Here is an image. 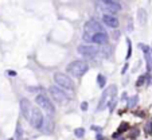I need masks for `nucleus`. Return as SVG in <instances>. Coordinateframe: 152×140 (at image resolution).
I'll list each match as a JSON object with an SVG mask.
<instances>
[{"label":"nucleus","instance_id":"2eb2a0df","mask_svg":"<svg viewBox=\"0 0 152 140\" xmlns=\"http://www.w3.org/2000/svg\"><path fill=\"white\" fill-rule=\"evenodd\" d=\"M139 49H141V51H143V53H144L145 55L149 54V53H151V50H152L151 47L147 46L145 43H139Z\"/></svg>","mask_w":152,"mask_h":140},{"label":"nucleus","instance_id":"6e6552de","mask_svg":"<svg viewBox=\"0 0 152 140\" xmlns=\"http://www.w3.org/2000/svg\"><path fill=\"white\" fill-rule=\"evenodd\" d=\"M32 108H34V106H32L31 102L28 101L27 98H22V100H20V112H22L24 119L28 120V121H30V119H31Z\"/></svg>","mask_w":152,"mask_h":140},{"label":"nucleus","instance_id":"dca6fc26","mask_svg":"<svg viewBox=\"0 0 152 140\" xmlns=\"http://www.w3.org/2000/svg\"><path fill=\"white\" fill-rule=\"evenodd\" d=\"M97 81H98L100 88H104V86H105V77H104L102 74H98L97 75Z\"/></svg>","mask_w":152,"mask_h":140},{"label":"nucleus","instance_id":"9d476101","mask_svg":"<svg viewBox=\"0 0 152 140\" xmlns=\"http://www.w3.org/2000/svg\"><path fill=\"white\" fill-rule=\"evenodd\" d=\"M85 32H88L90 35H94L97 32H104V30H102V26L98 23L97 20H89L85 24Z\"/></svg>","mask_w":152,"mask_h":140},{"label":"nucleus","instance_id":"f8f14e48","mask_svg":"<svg viewBox=\"0 0 152 140\" xmlns=\"http://www.w3.org/2000/svg\"><path fill=\"white\" fill-rule=\"evenodd\" d=\"M92 42L96 45H105L108 42V34L106 32H97L92 36Z\"/></svg>","mask_w":152,"mask_h":140},{"label":"nucleus","instance_id":"cd10ccee","mask_svg":"<svg viewBox=\"0 0 152 140\" xmlns=\"http://www.w3.org/2000/svg\"><path fill=\"white\" fill-rule=\"evenodd\" d=\"M143 80H144V77H140V78H139V81H137V86L143 84Z\"/></svg>","mask_w":152,"mask_h":140},{"label":"nucleus","instance_id":"7c9ffc66","mask_svg":"<svg viewBox=\"0 0 152 140\" xmlns=\"http://www.w3.org/2000/svg\"><path fill=\"white\" fill-rule=\"evenodd\" d=\"M151 51H152V50H151Z\"/></svg>","mask_w":152,"mask_h":140},{"label":"nucleus","instance_id":"c756f323","mask_svg":"<svg viewBox=\"0 0 152 140\" xmlns=\"http://www.w3.org/2000/svg\"><path fill=\"white\" fill-rule=\"evenodd\" d=\"M120 140H124V139H120Z\"/></svg>","mask_w":152,"mask_h":140},{"label":"nucleus","instance_id":"a211bd4d","mask_svg":"<svg viewBox=\"0 0 152 140\" xmlns=\"http://www.w3.org/2000/svg\"><path fill=\"white\" fill-rule=\"evenodd\" d=\"M84 133H85V129H84V128H75L74 135L77 137H82V136H84Z\"/></svg>","mask_w":152,"mask_h":140},{"label":"nucleus","instance_id":"4468645a","mask_svg":"<svg viewBox=\"0 0 152 140\" xmlns=\"http://www.w3.org/2000/svg\"><path fill=\"white\" fill-rule=\"evenodd\" d=\"M53 128H54V124H53V121H51L50 117L45 119V123H43V127L40 131H43V132H51Z\"/></svg>","mask_w":152,"mask_h":140},{"label":"nucleus","instance_id":"aec40b11","mask_svg":"<svg viewBox=\"0 0 152 140\" xmlns=\"http://www.w3.org/2000/svg\"><path fill=\"white\" fill-rule=\"evenodd\" d=\"M145 57H147V70H151L152 69V57H149V54H147Z\"/></svg>","mask_w":152,"mask_h":140},{"label":"nucleus","instance_id":"ddd939ff","mask_svg":"<svg viewBox=\"0 0 152 140\" xmlns=\"http://www.w3.org/2000/svg\"><path fill=\"white\" fill-rule=\"evenodd\" d=\"M137 22H139L140 26H145L147 24V12L143 8L137 10Z\"/></svg>","mask_w":152,"mask_h":140},{"label":"nucleus","instance_id":"423d86ee","mask_svg":"<svg viewBox=\"0 0 152 140\" xmlns=\"http://www.w3.org/2000/svg\"><path fill=\"white\" fill-rule=\"evenodd\" d=\"M43 123H45V117H43L40 109L38 108H32V113H31V119H30V124L36 129H42Z\"/></svg>","mask_w":152,"mask_h":140},{"label":"nucleus","instance_id":"f257e3e1","mask_svg":"<svg viewBox=\"0 0 152 140\" xmlns=\"http://www.w3.org/2000/svg\"><path fill=\"white\" fill-rule=\"evenodd\" d=\"M67 73L70 74L71 77L74 78H79L82 77L84 74L89 70V66L85 61H81V59H77V61H73L67 65Z\"/></svg>","mask_w":152,"mask_h":140},{"label":"nucleus","instance_id":"f03ea898","mask_svg":"<svg viewBox=\"0 0 152 140\" xmlns=\"http://www.w3.org/2000/svg\"><path fill=\"white\" fill-rule=\"evenodd\" d=\"M35 102L43 109V110H45V112L47 113V115H49V116H51V115L55 112L54 104H53V101H51L50 98L47 97L46 94H43V93L38 94V96L35 97Z\"/></svg>","mask_w":152,"mask_h":140},{"label":"nucleus","instance_id":"5701e85b","mask_svg":"<svg viewBox=\"0 0 152 140\" xmlns=\"http://www.w3.org/2000/svg\"><path fill=\"white\" fill-rule=\"evenodd\" d=\"M92 36L93 35L88 34V32H84V40H86V42H92Z\"/></svg>","mask_w":152,"mask_h":140},{"label":"nucleus","instance_id":"9b49d317","mask_svg":"<svg viewBox=\"0 0 152 140\" xmlns=\"http://www.w3.org/2000/svg\"><path fill=\"white\" fill-rule=\"evenodd\" d=\"M102 22H104L105 26H108V27H110V28L118 27V19L114 18V16H112V15H104L102 16Z\"/></svg>","mask_w":152,"mask_h":140},{"label":"nucleus","instance_id":"393cba45","mask_svg":"<svg viewBox=\"0 0 152 140\" xmlns=\"http://www.w3.org/2000/svg\"><path fill=\"white\" fill-rule=\"evenodd\" d=\"M104 54L108 55V57L110 55V47L109 46H105V49H104Z\"/></svg>","mask_w":152,"mask_h":140},{"label":"nucleus","instance_id":"20e7f679","mask_svg":"<svg viewBox=\"0 0 152 140\" xmlns=\"http://www.w3.org/2000/svg\"><path fill=\"white\" fill-rule=\"evenodd\" d=\"M49 93L51 94L53 100L57 101L58 104H65V102H67V100H69V96L66 94V92L63 89H61L59 86L51 85L50 88H49Z\"/></svg>","mask_w":152,"mask_h":140},{"label":"nucleus","instance_id":"39448f33","mask_svg":"<svg viewBox=\"0 0 152 140\" xmlns=\"http://www.w3.org/2000/svg\"><path fill=\"white\" fill-rule=\"evenodd\" d=\"M114 94H116V86H114V85L109 86V88H108V90H105V92L102 93L101 101H100V104H98V106H97L98 110H102V109L105 108V106L109 104V102L113 101Z\"/></svg>","mask_w":152,"mask_h":140},{"label":"nucleus","instance_id":"4be33fe9","mask_svg":"<svg viewBox=\"0 0 152 140\" xmlns=\"http://www.w3.org/2000/svg\"><path fill=\"white\" fill-rule=\"evenodd\" d=\"M128 127H129V125L127 124V123H123V124H121V127L118 128V131H117V133H120V135H121V132H123V131H125V129H128Z\"/></svg>","mask_w":152,"mask_h":140},{"label":"nucleus","instance_id":"6ab92c4d","mask_svg":"<svg viewBox=\"0 0 152 140\" xmlns=\"http://www.w3.org/2000/svg\"><path fill=\"white\" fill-rule=\"evenodd\" d=\"M127 43H128V53H127V59L131 58V55H132V43L129 39H127Z\"/></svg>","mask_w":152,"mask_h":140},{"label":"nucleus","instance_id":"412c9836","mask_svg":"<svg viewBox=\"0 0 152 140\" xmlns=\"http://www.w3.org/2000/svg\"><path fill=\"white\" fill-rule=\"evenodd\" d=\"M145 133L147 135H152V123H147L145 124Z\"/></svg>","mask_w":152,"mask_h":140},{"label":"nucleus","instance_id":"a878e982","mask_svg":"<svg viewBox=\"0 0 152 140\" xmlns=\"http://www.w3.org/2000/svg\"><path fill=\"white\" fill-rule=\"evenodd\" d=\"M88 108H89L88 102H82V104H81V109H82V110H88Z\"/></svg>","mask_w":152,"mask_h":140},{"label":"nucleus","instance_id":"c85d7f7f","mask_svg":"<svg viewBox=\"0 0 152 140\" xmlns=\"http://www.w3.org/2000/svg\"><path fill=\"white\" fill-rule=\"evenodd\" d=\"M118 136H120V133H117V132L113 133V137H118Z\"/></svg>","mask_w":152,"mask_h":140},{"label":"nucleus","instance_id":"b1692460","mask_svg":"<svg viewBox=\"0 0 152 140\" xmlns=\"http://www.w3.org/2000/svg\"><path fill=\"white\" fill-rule=\"evenodd\" d=\"M22 132H23V128H20V124H18V129H16V137H18V139H20Z\"/></svg>","mask_w":152,"mask_h":140},{"label":"nucleus","instance_id":"f3484780","mask_svg":"<svg viewBox=\"0 0 152 140\" xmlns=\"http://www.w3.org/2000/svg\"><path fill=\"white\" fill-rule=\"evenodd\" d=\"M136 104H137V96H133V97H131L128 100V106L129 108H133Z\"/></svg>","mask_w":152,"mask_h":140},{"label":"nucleus","instance_id":"1a4fd4ad","mask_svg":"<svg viewBox=\"0 0 152 140\" xmlns=\"http://www.w3.org/2000/svg\"><path fill=\"white\" fill-rule=\"evenodd\" d=\"M101 7L104 11H108V12H118L121 10V4L118 1H114V0H104L101 3Z\"/></svg>","mask_w":152,"mask_h":140},{"label":"nucleus","instance_id":"7ed1b4c3","mask_svg":"<svg viewBox=\"0 0 152 140\" xmlns=\"http://www.w3.org/2000/svg\"><path fill=\"white\" fill-rule=\"evenodd\" d=\"M54 81L61 89L69 90V92H73V90H74V84H73V81H71L67 75H65L63 73H55Z\"/></svg>","mask_w":152,"mask_h":140},{"label":"nucleus","instance_id":"bb28decb","mask_svg":"<svg viewBox=\"0 0 152 140\" xmlns=\"http://www.w3.org/2000/svg\"><path fill=\"white\" fill-rule=\"evenodd\" d=\"M133 30V27H132V20H129V23H128V31L131 32Z\"/></svg>","mask_w":152,"mask_h":140},{"label":"nucleus","instance_id":"0eeeda50","mask_svg":"<svg viewBox=\"0 0 152 140\" xmlns=\"http://www.w3.org/2000/svg\"><path fill=\"white\" fill-rule=\"evenodd\" d=\"M78 53L86 58H94L98 54V49L90 46V45H81V46H78Z\"/></svg>","mask_w":152,"mask_h":140}]
</instances>
